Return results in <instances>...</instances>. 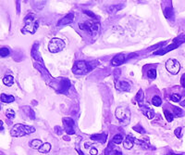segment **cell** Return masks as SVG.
<instances>
[{"label":"cell","instance_id":"28","mask_svg":"<svg viewBox=\"0 0 185 155\" xmlns=\"http://www.w3.org/2000/svg\"><path fill=\"white\" fill-rule=\"evenodd\" d=\"M152 104L155 107H159L162 104V100L160 99L159 96H154L153 99H152Z\"/></svg>","mask_w":185,"mask_h":155},{"label":"cell","instance_id":"29","mask_svg":"<svg viewBox=\"0 0 185 155\" xmlns=\"http://www.w3.org/2000/svg\"><path fill=\"white\" fill-rule=\"evenodd\" d=\"M123 141V136L122 135H116L115 137L112 139L111 142L116 144V145H120Z\"/></svg>","mask_w":185,"mask_h":155},{"label":"cell","instance_id":"26","mask_svg":"<svg viewBox=\"0 0 185 155\" xmlns=\"http://www.w3.org/2000/svg\"><path fill=\"white\" fill-rule=\"evenodd\" d=\"M5 114H6V117L9 120L8 124H10V123H11V121L15 118V115H16L15 112H14L12 109H8V110H7L6 112H5Z\"/></svg>","mask_w":185,"mask_h":155},{"label":"cell","instance_id":"37","mask_svg":"<svg viewBox=\"0 0 185 155\" xmlns=\"http://www.w3.org/2000/svg\"><path fill=\"white\" fill-rule=\"evenodd\" d=\"M55 131H56V133L58 136H61L62 133H63V130H62L59 127H55Z\"/></svg>","mask_w":185,"mask_h":155},{"label":"cell","instance_id":"13","mask_svg":"<svg viewBox=\"0 0 185 155\" xmlns=\"http://www.w3.org/2000/svg\"><path fill=\"white\" fill-rule=\"evenodd\" d=\"M91 139L94 141H98L102 144L106 142V139H108V135L103 133V134H95V135H92L91 136Z\"/></svg>","mask_w":185,"mask_h":155},{"label":"cell","instance_id":"40","mask_svg":"<svg viewBox=\"0 0 185 155\" xmlns=\"http://www.w3.org/2000/svg\"><path fill=\"white\" fill-rule=\"evenodd\" d=\"M4 130V124H3V121L0 120V131Z\"/></svg>","mask_w":185,"mask_h":155},{"label":"cell","instance_id":"32","mask_svg":"<svg viewBox=\"0 0 185 155\" xmlns=\"http://www.w3.org/2000/svg\"><path fill=\"white\" fill-rule=\"evenodd\" d=\"M147 76H148V78H150V79H155V77H157V70L155 69H150L147 72Z\"/></svg>","mask_w":185,"mask_h":155},{"label":"cell","instance_id":"12","mask_svg":"<svg viewBox=\"0 0 185 155\" xmlns=\"http://www.w3.org/2000/svg\"><path fill=\"white\" fill-rule=\"evenodd\" d=\"M125 60H126L125 54H118V55H116L112 59L111 64L114 65V66H120V64L124 63Z\"/></svg>","mask_w":185,"mask_h":155},{"label":"cell","instance_id":"1","mask_svg":"<svg viewBox=\"0 0 185 155\" xmlns=\"http://www.w3.org/2000/svg\"><path fill=\"white\" fill-rule=\"evenodd\" d=\"M39 27V21L34 14L30 13L24 18V27L22 29V33H30L33 34Z\"/></svg>","mask_w":185,"mask_h":155},{"label":"cell","instance_id":"4","mask_svg":"<svg viewBox=\"0 0 185 155\" xmlns=\"http://www.w3.org/2000/svg\"><path fill=\"white\" fill-rule=\"evenodd\" d=\"M93 70V67L91 65V63L87 62V61H77L73 68H72V72L74 74L77 75H83L88 73L90 71Z\"/></svg>","mask_w":185,"mask_h":155},{"label":"cell","instance_id":"42","mask_svg":"<svg viewBox=\"0 0 185 155\" xmlns=\"http://www.w3.org/2000/svg\"><path fill=\"white\" fill-rule=\"evenodd\" d=\"M180 104H181V106H182V107H183V106H185V100H184L183 101H181Z\"/></svg>","mask_w":185,"mask_h":155},{"label":"cell","instance_id":"3","mask_svg":"<svg viewBox=\"0 0 185 155\" xmlns=\"http://www.w3.org/2000/svg\"><path fill=\"white\" fill-rule=\"evenodd\" d=\"M115 115L117 119L119 120L120 124L122 125H127L130 123L131 120V111L128 107H118L115 112Z\"/></svg>","mask_w":185,"mask_h":155},{"label":"cell","instance_id":"34","mask_svg":"<svg viewBox=\"0 0 185 155\" xmlns=\"http://www.w3.org/2000/svg\"><path fill=\"white\" fill-rule=\"evenodd\" d=\"M123 6H120V5H117V6H111L109 8H108V11L110 12V13H112V12H116V11H118V10H120V9Z\"/></svg>","mask_w":185,"mask_h":155},{"label":"cell","instance_id":"5","mask_svg":"<svg viewBox=\"0 0 185 155\" xmlns=\"http://www.w3.org/2000/svg\"><path fill=\"white\" fill-rule=\"evenodd\" d=\"M66 46V43L61 38H52L50 40L49 44H48V50L51 53H58L64 49V47Z\"/></svg>","mask_w":185,"mask_h":155},{"label":"cell","instance_id":"21","mask_svg":"<svg viewBox=\"0 0 185 155\" xmlns=\"http://www.w3.org/2000/svg\"><path fill=\"white\" fill-rule=\"evenodd\" d=\"M172 112H173V115L175 116V117H181V116L184 115V111L182 109H181L180 107H177V106H173Z\"/></svg>","mask_w":185,"mask_h":155},{"label":"cell","instance_id":"45","mask_svg":"<svg viewBox=\"0 0 185 155\" xmlns=\"http://www.w3.org/2000/svg\"><path fill=\"white\" fill-rule=\"evenodd\" d=\"M0 110H1V107H0Z\"/></svg>","mask_w":185,"mask_h":155},{"label":"cell","instance_id":"16","mask_svg":"<svg viewBox=\"0 0 185 155\" xmlns=\"http://www.w3.org/2000/svg\"><path fill=\"white\" fill-rule=\"evenodd\" d=\"M143 100H144V93L143 91V89H139V91L137 92L135 96V101L138 103V105L142 108L143 106Z\"/></svg>","mask_w":185,"mask_h":155},{"label":"cell","instance_id":"19","mask_svg":"<svg viewBox=\"0 0 185 155\" xmlns=\"http://www.w3.org/2000/svg\"><path fill=\"white\" fill-rule=\"evenodd\" d=\"M23 111L30 119H32V120L35 119V113H34V112L32 108H30L29 106H25V107H23Z\"/></svg>","mask_w":185,"mask_h":155},{"label":"cell","instance_id":"7","mask_svg":"<svg viewBox=\"0 0 185 155\" xmlns=\"http://www.w3.org/2000/svg\"><path fill=\"white\" fill-rule=\"evenodd\" d=\"M166 69L168 70V72H169L171 74L175 75L177 74L180 70H181V64L180 62L175 60V59H169L166 62Z\"/></svg>","mask_w":185,"mask_h":155},{"label":"cell","instance_id":"27","mask_svg":"<svg viewBox=\"0 0 185 155\" xmlns=\"http://www.w3.org/2000/svg\"><path fill=\"white\" fill-rule=\"evenodd\" d=\"M113 143L111 142L108 146V148L106 149V151H105V155H115V153H116V151H118L117 149H114V147H113V145H112Z\"/></svg>","mask_w":185,"mask_h":155},{"label":"cell","instance_id":"35","mask_svg":"<svg viewBox=\"0 0 185 155\" xmlns=\"http://www.w3.org/2000/svg\"><path fill=\"white\" fill-rule=\"evenodd\" d=\"M133 130L136 131V132H138L140 134H145V130L141 127V124H137V125H135V127H133Z\"/></svg>","mask_w":185,"mask_h":155},{"label":"cell","instance_id":"39","mask_svg":"<svg viewBox=\"0 0 185 155\" xmlns=\"http://www.w3.org/2000/svg\"><path fill=\"white\" fill-rule=\"evenodd\" d=\"M90 153H91V155H97L98 151H97L95 148H91L90 149Z\"/></svg>","mask_w":185,"mask_h":155},{"label":"cell","instance_id":"17","mask_svg":"<svg viewBox=\"0 0 185 155\" xmlns=\"http://www.w3.org/2000/svg\"><path fill=\"white\" fill-rule=\"evenodd\" d=\"M142 110H143V114L146 116L148 119H153L155 117V111L153 109H150L149 107H146V106H143Z\"/></svg>","mask_w":185,"mask_h":155},{"label":"cell","instance_id":"33","mask_svg":"<svg viewBox=\"0 0 185 155\" xmlns=\"http://www.w3.org/2000/svg\"><path fill=\"white\" fill-rule=\"evenodd\" d=\"M181 99V96L180 94H175L174 93L170 96V100L174 102H180Z\"/></svg>","mask_w":185,"mask_h":155},{"label":"cell","instance_id":"24","mask_svg":"<svg viewBox=\"0 0 185 155\" xmlns=\"http://www.w3.org/2000/svg\"><path fill=\"white\" fill-rule=\"evenodd\" d=\"M42 145L43 144H42V141L40 139H33L29 143V146L34 150H39V148H40Z\"/></svg>","mask_w":185,"mask_h":155},{"label":"cell","instance_id":"14","mask_svg":"<svg viewBox=\"0 0 185 155\" xmlns=\"http://www.w3.org/2000/svg\"><path fill=\"white\" fill-rule=\"evenodd\" d=\"M134 145V138H132V136H128L126 137V139L123 140V147L126 150H131Z\"/></svg>","mask_w":185,"mask_h":155},{"label":"cell","instance_id":"2","mask_svg":"<svg viewBox=\"0 0 185 155\" xmlns=\"http://www.w3.org/2000/svg\"><path fill=\"white\" fill-rule=\"evenodd\" d=\"M33 132H35V128L33 127L27 125V124H17L11 128L10 135L14 138H19V137L28 136Z\"/></svg>","mask_w":185,"mask_h":155},{"label":"cell","instance_id":"8","mask_svg":"<svg viewBox=\"0 0 185 155\" xmlns=\"http://www.w3.org/2000/svg\"><path fill=\"white\" fill-rule=\"evenodd\" d=\"M74 124L75 122L72 118L71 117H64L63 118V125L65 131L68 135H73L75 134V130H74Z\"/></svg>","mask_w":185,"mask_h":155},{"label":"cell","instance_id":"41","mask_svg":"<svg viewBox=\"0 0 185 155\" xmlns=\"http://www.w3.org/2000/svg\"><path fill=\"white\" fill-rule=\"evenodd\" d=\"M17 11L18 13H19V1H17Z\"/></svg>","mask_w":185,"mask_h":155},{"label":"cell","instance_id":"22","mask_svg":"<svg viewBox=\"0 0 185 155\" xmlns=\"http://www.w3.org/2000/svg\"><path fill=\"white\" fill-rule=\"evenodd\" d=\"M50 150H51V144L46 142V143H44L42 146L39 148L38 151L41 152V153H47V152L50 151Z\"/></svg>","mask_w":185,"mask_h":155},{"label":"cell","instance_id":"36","mask_svg":"<svg viewBox=\"0 0 185 155\" xmlns=\"http://www.w3.org/2000/svg\"><path fill=\"white\" fill-rule=\"evenodd\" d=\"M181 131H182V128H181V127H178V128L175 129V131H174L175 136H176L178 139H181Z\"/></svg>","mask_w":185,"mask_h":155},{"label":"cell","instance_id":"43","mask_svg":"<svg viewBox=\"0 0 185 155\" xmlns=\"http://www.w3.org/2000/svg\"><path fill=\"white\" fill-rule=\"evenodd\" d=\"M167 155H181V154H174V153H169V154H167Z\"/></svg>","mask_w":185,"mask_h":155},{"label":"cell","instance_id":"11","mask_svg":"<svg viewBox=\"0 0 185 155\" xmlns=\"http://www.w3.org/2000/svg\"><path fill=\"white\" fill-rule=\"evenodd\" d=\"M73 20H74V14L73 13H69V14H67L65 17H63L61 20H59V22H57V26L70 24L73 22Z\"/></svg>","mask_w":185,"mask_h":155},{"label":"cell","instance_id":"15","mask_svg":"<svg viewBox=\"0 0 185 155\" xmlns=\"http://www.w3.org/2000/svg\"><path fill=\"white\" fill-rule=\"evenodd\" d=\"M71 88V81L69 79H62L60 83V88L58 89V92L60 93H66L69 88Z\"/></svg>","mask_w":185,"mask_h":155},{"label":"cell","instance_id":"30","mask_svg":"<svg viewBox=\"0 0 185 155\" xmlns=\"http://www.w3.org/2000/svg\"><path fill=\"white\" fill-rule=\"evenodd\" d=\"M164 115H165V118H166V120H167L169 123L172 122L173 119H174L173 113H171V112H170L169 111H168V110H164Z\"/></svg>","mask_w":185,"mask_h":155},{"label":"cell","instance_id":"20","mask_svg":"<svg viewBox=\"0 0 185 155\" xmlns=\"http://www.w3.org/2000/svg\"><path fill=\"white\" fill-rule=\"evenodd\" d=\"M32 57L36 61L40 60V61L42 62V60L40 59V55H39V53H38V44H34L33 48H32Z\"/></svg>","mask_w":185,"mask_h":155},{"label":"cell","instance_id":"38","mask_svg":"<svg viewBox=\"0 0 185 155\" xmlns=\"http://www.w3.org/2000/svg\"><path fill=\"white\" fill-rule=\"evenodd\" d=\"M181 85L182 88H185V73L182 74L181 78Z\"/></svg>","mask_w":185,"mask_h":155},{"label":"cell","instance_id":"23","mask_svg":"<svg viewBox=\"0 0 185 155\" xmlns=\"http://www.w3.org/2000/svg\"><path fill=\"white\" fill-rule=\"evenodd\" d=\"M164 15L165 17H166L168 20H169V19L173 18L174 17V12H173V8L172 7H165L164 9Z\"/></svg>","mask_w":185,"mask_h":155},{"label":"cell","instance_id":"44","mask_svg":"<svg viewBox=\"0 0 185 155\" xmlns=\"http://www.w3.org/2000/svg\"><path fill=\"white\" fill-rule=\"evenodd\" d=\"M0 155H5V154L3 152H0Z\"/></svg>","mask_w":185,"mask_h":155},{"label":"cell","instance_id":"31","mask_svg":"<svg viewBox=\"0 0 185 155\" xmlns=\"http://www.w3.org/2000/svg\"><path fill=\"white\" fill-rule=\"evenodd\" d=\"M9 54H10V51H9V49L7 47H1L0 48V56L1 57H7L9 56Z\"/></svg>","mask_w":185,"mask_h":155},{"label":"cell","instance_id":"6","mask_svg":"<svg viewBox=\"0 0 185 155\" xmlns=\"http://www.w3.org/2000/svg\"><path fill=\"white\" fill-rule=\"evenodd\" d=\"M79 27L82 29V30H84L86 32H88L90 34H94L98 31L99 29V23L95 22L94 20H90L87 21L84 23H80Z\"/></svg>","mask_w":185,"mask_h":155},{"label":"cell","instance_id":"9","mask_svg":"<svg viewBox=\"0 0 185 155\" xmlns=\"http://www.w3.org/2000/svg\"><path fill=\"white\" fill-rule=\"evenodd\" d=\"M184 41H185V40H180V41L178 42V39H176V42L174 41L173 44L168 46L166 48H162V49H160V50H158V51H157V52H155V55H164L165 53H167V52H169V51H170V50H172V49H175V48H177V47H178L181 43H183Z\"/></svg>","mask_w":185,"mask_h":155},{"label":"cell","instance_id":"25","mask_svg":"<svg viewBox=\"0 0 185 155\" xmlns=\"http://www.w3.org/2000/svg\"><path fill=\"white\" fill-rule=\"evenodd\" d=\"M3 83L7 86H11L14 83V77L12 75H6L3 78Z\"/></svg>","mask_w":185,"mask_h":155},{"label":"cell","instance_id":"10","mask_svg":"<svg viewBox=\"0 0 185 155\" xmlns=\"http://www.w3.org/2000/svg\"><path fill=\"white\" fill-rule=\"evenodd\" d=\"M115 88L120 91L128 92L131 90V85L126 81H120V82H116Z\"/></svg>","mask_w":185,"mask_h":155},{"label":"cell","instance_id":"18","mask_svg":"<svg viewBox=\"0 0 185 155\" xmlns=\"http://www.w3.org/2000/svg\"><path fill=\"white\" fill-rule=\"evenodd\" d=\"M0 100L4 103H11L13 101H15V98L12 95H7V94H1L0 96Z\"/></svg>","mask_w":185,"mask_h":155}]
</instances>
